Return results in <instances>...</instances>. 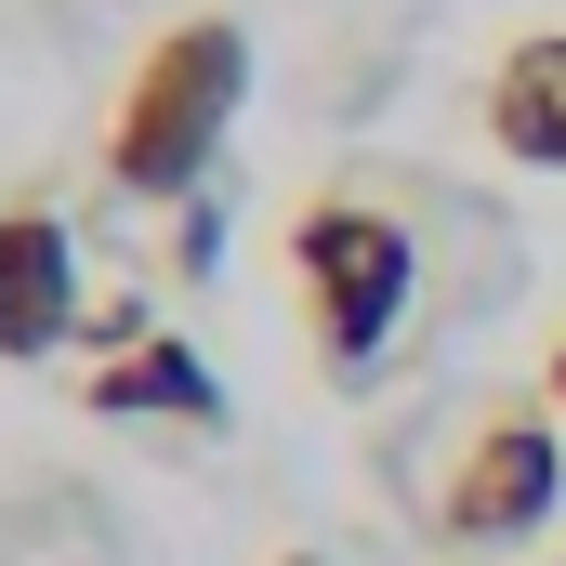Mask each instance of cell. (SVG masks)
<instances>
[{
  "label": "cell",
  "mask_w": 566,
  "mask_h": 566,
  "mask_svg": "<svg viewBox=\"0 0 566 566\" xmlns=\"http://www.w3.org/2000/svg\"><path fill=\"white\" fill-rule=\"evenodd\" d=\"M238 106H251V27L238 13H171L133 53L119 106H106V185L145 198V211L158 198H198L211 158H224V133H238Z\"/></svg>",
  "instance_id": "cell-1"
},
{
  "label": "cell",
  "mask_w": 566,
  "mask_h": 566,
  "mask_svg": "<svg viewBox=\"0 0 566 566\" xmlns=\"http://www.w3.org/2000/svg\"><path fill=\"white\" fill-rule=\"evenodd\" d=\"M409 303H422V238H409L396 198L329 185V198L290 211V316H303V356L329 382H369L382 343L409 329Z\"/></svg>",
  "instance_id": "cell-2"
},
{
  "label": "cell",
  "mask_w": 566,
  "mask_h": 566,
  "mask_svg": "<svg viewBox=\"0 0 566 566\" xmlns=\"http://www.w3.org/2000/svg\"><path fill=\"white\" fill-rule=\"evenodd\" d=\"M554 501H566V422L541 409V382H527V396H488L461 422L422 527H434V554H514L527 527H554Z\"/></svg>",
  "instance_id": "cell-3"
},
{
  "label": "cell",
  "mask_w": 566,
  "mask_h": 566,
  "mask_svg": "<svg viewBox=\"0 0 566 566\" xmlns=\"http://www.w3.org/2000/svg\"><path fill=\"white\" fill-rule=\"evenodd\" d=\"M53 343H80V238L40 198H0V356L40 369Z\"/></svg>",
  "instance_id": "cell-4"
},
{
  "label": "cell",
  "mask_w": 566,
  "mask_h": 566,
  "mask_svg": "<svg viewBox=\"0 0 566 566\" xmlns=\"http://www.w3.org/2000/svg\"><path fill=\"white\" fill-rule=\"evenodd\" d=\"M474 119H488V145H501V158H527V171H566V27H527V40L488 66Z\"/></svg>",
  "instance_id": "cell-5"
},
{
  "label": "cell",
  "mask_w": 566,
  "mask_h": 566,
  "mask_svg": "<svg viewBox=\"0 0 566 566\" xmlns=\"http://www.w3.org/2000/svg\"><path fill=\"white\" fill-rule=\"evenodd\" d=\"M106 422H224V382L198 369V343H171V329H145L133 356H93V382H80Z\"/></svg>",
  "instance_id": "cell-6"
},
{
  "label": "cell",
  "mask_w": 566,
  "mask_h": 566,
  "mask_svg": "<svg viewBox=\"0 0 566 566\" xmlns=\"http://www.w3.org/2000/svg\"><path fill=\"white\" fill-rule=\"evenodd\" d=\"M0 566H119V541L93 527V501H80V488H40V514H13V527H0Z\"/></svg>",
  "instance_id": "cell-7"
},
{
  "label": "cell",
  "mask_w": 566,
  "mask_h": 566,
  "mask_svg": "<svg viewBox=\"0 0 566 566\" xmlns=\"http://www.w3.org/2000/svg\"><path fill=\"white\" fill-rule=\"evenodd\" d=\"M541 409H554V422H566V329H554V343H541Z\"/></svg>",
  "instance_id": "cell-8"
},
{
  "label": "cell",
  "mask_w": 566,
  "mask_h": 566,
  "mask_svg": "<svg viewBox=\"0 0 566 566\" xmlns=\"http://www.w3.org/2000/svg\"><path fill=\"white\" fill-rule=\"evenodd\" d=\"M264 566H329V554H264Z\"/></svg>",
  "instance_id": "cell-9"
}]
</instances>
